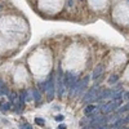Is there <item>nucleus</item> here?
<instances>
[{
	"instance_id": "obj_11",
	"label": "nucleus",
	"mask_w": 129,
	"mask_h": 129,
	"mask_svg": "<svg viewBox=\"0 0 129 129\" xmlns=\"http://www.w3.org/2000/svg\"><path fill=\"white\" fill-rule=\"evenodd\" d=\"M94 110H95V106H93V105H89V106H87V107H85L84 114H85V115H89V114H92Z\"/></svg>"
},
{
	"instance_id": "obj_13",
	"label": "nucleus",
	"mask_w": 129,
	"mask_h": 129,
	"mask_svg": "<svg viewBox=\"0 0 129 129\" xmlns=\"http://www.w3.org/2000/svg\"><path fill=\"white\" fill-rule=\"evenodd\" d=\"M126 111H129V102L125 106L119 107V109H117V114H123V112H126Z\"/></svg>"
},
{
	"instance_id": "obj_8",
	"label": "nucleus",
	"mask_w": 129,
	"mask_h": 129,
	"mask_svg": "<svg viewBox=\"0 0 129 129\" xmlns=\"http://www.w3.org/2000/svg\"><path fill=\"white\" fill-rule=\"evenodd\" d=\"M18 98H19V105L23 106V105H25V101H26V98H27V90H21Z\"/></svg>"
},
{
	"instance_id": "obj_12",
	"label": "nucleus",
	"mask_w": 129,
	"mask_h": 129,
	"mask_svg": "<svg viewBox=\"0 0 129 129\" xmlns=\"http://www.w3.org/2000/svg\"><path fill=\"white\" fill-rule=\"evenodd\" d=\"M12 102H4V103H2V109L4 110V111H7V110H10V109H12Z\"/></svg>"
},
{
	"instance_id": "obj_6",
	"label": "nucleus",
	"mask_w": 129,
	"mask_h": 129,
	"mask_svg": "<svg viewBox=\"0 0 129 129\" xmlns=\"http://www.w3.org/2000/svg\"><path fill=\"white\" fill-rule=\"evenodd\" d=\"M103 70H105V67H103V64H98L95 69H94V71H93V75H92V78L93 79H98L101 75L103 74Z\"/></svg>"
},
{
	"instance_id": "obj_3",
	"label": "nucleus",
	"mask_w": 129,
	"mask_h": 129,
	"mask_svg": "<svg viewBox=\"0 0 129 129\" xmlns=\"http://www.w3.org/2000/svg\"><path fill=\"white\" fill-rule=\"evenodd\" d=\"M98 93H100V88L95 85V87H93L90 90H88L87 93H85V97L83 98V102L90 103V102L97 101V98H98Z\"/></svg>"
},
{
	"instance_id": "obj_2",
	"label": "nucleus",
	"mask_w": 129,
	"mask_h": 129,
	"mask_svg": "<svg viewBox=\"0 0 129 129\" xmlns=\"http://www.w3.org/2000/svg\"><path fill=\"white\" fill-rule=\"evenodd\" d=\"M121 103H123V98H120V100H112L109 103H102L101 105V111L103 114H110V112H112V111L119 109V107L121 106Z\"/></svg>"
},
{
	"instance_id": "obj_19",
	"label": "nucleus",
	"mask_w": 129,
	"mask_h": 129,
	"mask_svg": "<svg viewBox=\"0 0 129 129\" xmlns=\"http://www.w3.org/2000/svg\"><path fill=\"white\" fill-rule=\"evenodd\" d=\"M123 97H124L125 100H129V92H128V93H124V95H123Z\"/></svg>"
},
{
	"instance_id": "obj_16",
	"label": "nucleus",
	"mask_w": 129,
	"mask_h": 129,
	"mask_svg": "<svg viewBox=\"0 0 129 129\" xmlns=\"http://www.w3.org/2000/svg\"><path fill=\"white\" fill-rule=\"evenodd\" d=\"M35 123L38 124V125H45V121H44V119H40V117H36V119H35Z\"/></svg>"
},
{
	"instance_id": "obj_4",
	"label": "nucleus",
	"mask_w": 129,
	"mask_h": 129,
	"mask_svg": "<svg viewBox=\"0 0 129 129\" xmlns=\"http://www.w3.org/2000/svg\"><path fill=\"white\" fill-rule=\"evenodd\" d=\"M63 75H62V69L58 67V75H57V83H56V87H57V94L58 97L63 95V92H64V85H63Z\"/></svg>"
},
{
	"instance_id": "obj_1",
	"label": "nucleus",
	"mask_w": 129,
	"mask_h": 129,
	"mask_svg": "<svg viewBox=\"0 0 129 129\" xmlns=\"http://www.w3.org/2000/svg\"><path fill=\"white\" fill-rule=\"evenodd\" d=\"M54 81H53V76L49 78V80H47L45 83L40 84V88L44 90L48 95V101H53V98H54Z\"/></svg>"
},
{
	"instance_id": "obj_21",
	"label": "nucleus",
	"mask_w": 129,
	"mask_h": 129,
	"mask_svg": "<svg viewBox=\"0 0 129 129\" xmlns=\"http://www.w3.org/2000/svg\"><path fill=\"white\" fill-rule=\"evenodd\" d=\"M72 5V0H69V2H67V7H71Z\"/></svg>"
},
{
	"instance_id": "obj_24",
	"label": "nucleus",
	"mask_w": 129,
	"mask_h": 129,
	"mask_svg": "<svg viewBox=\"0 0 129 129\" xmlns=\"http://www.w3.org/2000/svg\"><path fill=\"white\" fill-rule=\"evenodd\" d=\"M0 10H2V5H0Z\"/></svg>"
},
{
	"instance_id": "obj_7",
	"label": "nucleus",
	"mask_w": 129,
	"mask_h": 129,
	"mask_svg": "<svg viewBox=\"0 0 129 129\" xmlns=\"http://www.w3.org/2000/svg\"><path fill=\"white\" fill-rule=\"evenodd\" d=\"M123 95H124V90L120 88V89H117V90H115V92L112 93L111 98H112V100H120V98H123Z\"/></svg>"
},
{
	"instance_id": "obj_5",
	"label": "nucleus",
	"mask_w": 129,
	"mask_h": 129,
	"mask_svg": "<svg viewBox=\"0 0 129 129\" xmlns=\"http://www.w3.org/2000/svg\"><path fill=\"white\" fill-rule=\"evenodd\" d=\"M88 83H89V76H85L81 81L79 80V84H78L76 90H75V94H74V95H81V94L84 93V90L87 89Z\"/></svg>"
},
{
	"instance_id": "obj_10",
	"label": "nucleus",
	"mask_w": 129,
	"mask_h": 129,
	"mask_svg": "<svg viewBox=\"0 0 129 129\" xmlns=\"http://www.w3.org/2000/svg\"><path fill=\"white\" fill-rule=\"evenodd\" d=\"M32 94H34V100H35V102L39 103V102L41 101V94H40V92H39L38 89H32Z\"/></svg>"
},
{
	"instance_id": "obj_23",
	"label": "nucleus",
	"mask_w": 129,
	"mask_h": 129,
	"mask_svg": "<svg viewBox=\"0 0 129 129\" xmlns=\"http://www.w3.org/2000/svg\"><path fill=\"white\" fill-rule=\"evenodd\" d=\"M2 87H4V85H3V81L0 80V88H2Z\"/></svg>"
},
{
	"instance_id": "obj_22",
	"label": "nucleus",
	"mask_w": 129,
	"mask_h": 129,
	"mask_svg": "<svg viewBox=\"0 0 129 129\" xmlns=\"http://www.w3.org/2000/svg\"><path fill=\"white\" fill-rule=\"evenodd\" d=\"M58 128H61V129H64V128H66V125H64V124H59V126Z\"/></svg>"
},
{
	"instance_id": "obj_15",
	"label": "nucleus",
	"mask_w": 129,
	"mask_h": 129,
	"mask_svg": "<svg viewBox=\"0 0 129 129\" xmlns=\"http://www.w3.org/2000/svg\"><path fill=\"white\" fill-rule=\"evenodd\" d=\"M17 97H18V95H17L16 93H9V101L12 102V103H14L16 100H17Z\"/></svg>"
},
{
	"instance_id": "obj_18",
	"label": "nucleus",
	"mask_w": 129,
	"mask_h": 129,
	"mask_svg": "<svg viewBox=\"0 0 129 129\" xmlns=\"http://www.w3.org/2000/svg\"><path fill=\"white\" fill-rule=\"evenodd\" d=\"M21 128H22V129H31L32 126L30 125V124H23L22 126H21Z\"/></svg>"
},
{
	"instance_id": "obj_9",
	"label": "nucleus",
	"mask_w": 129,
	"mask_h": 129,
	"mask_svg": "<svg viewBox=\"0 0 129 129\" xmlns=\"http://www.w3.org/2000/svg\"><path fill=\"white\" fill-rule=\"evenodd\" d=\"M124 124H125V120H124V119H117V120H116L115 123H112L109 128H121Z\"/></svg>"
},
{
	"instance_id": "obj_17",
	"label": "nucleus",
	"mask_w": 129,
	"mask_h": 129,
	"mask_svg": "<svg viewBox=\"0 0 129 129\" xmlns=\"http://www.w3.org/2000/svg\"><path fill=\"white\" fill-rule=\"evenodd\" d=\"M63 119H64L63 115H57V116H56V120H57V121H62Z\"/></svg>"
},
{
	"instance_id": "obj_20",
	"label": "nucleus",
	"mask_w": 129,
	"mask_h": 129,
	"mask_svg": "<svg viewBox=\"0 0 129 129\" xmlns=\"http://www.w3.org/2000/svg\"><path fill=\"white\" fill-rule=\"evenodd\" d=\"M124 120H125V124H126V123H129V115H128L126 117H124Z\"/></svg>"
},
{
	"instance_id": "obj_14",
	"label": "nucleus",
	"mask_w": 129,
	"mask_h": 129,
	"mask_svg": "<svg viewBox=\"0 0 129 129\" xmlns=\"http://www.w3.org/2000/svg\"><path fill=\"white\" fill-rule=\"evenodd\" d=\"M117 80H119V75H111V76L109 78V84H115Z\"/></svg>"
}]
</instances>
